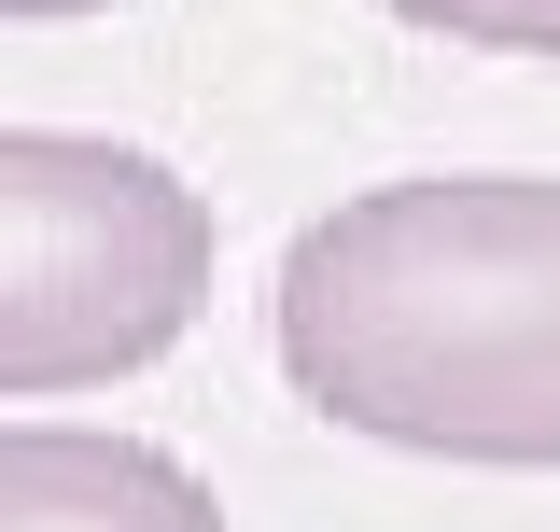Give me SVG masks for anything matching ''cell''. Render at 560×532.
<instances>
[{"label":"cell","instance_id":"cell-4","mask_svg":"<svg viewBox=\"0 0 560 532\" xmlns=\"http://www.w3.org/2000/svg\"><path fill=\"white\" fill-rule=\"evenodd\" d=\"M434 43H477V57H560V0H378Z\"/></svg>","mask_w":560,"mask_h":532},{"label":"cell","instance_id":"cell-1","mask_svg":"<svg viewBox=\"0 0 560 532\" xmlns=\"http://www.w3.org/2000/svg\"><path fill=\"white\" fill-rule=\"evenodd\" d=\"M280 379L420 463H560V183L420 169L280 253Z\"/></svg>","mask_w":560,"mask_h":532},{"label":"cell","instance_id":"cell-3","mask_svg":"<svg viewBox=\"0 0 560 532\" xmlns=\"http://www.w3.org/2000/svg\"><path fill=\"white\" fill-rule=\"evenodd\" d=\"M0 532H238L183 449L98 420H0Z\"/></svg>","mask_w":560,"mask_h":532},{"label":"cell","instance_id":"cell-2","mask_svg":"<svg viewBox=\"0 0 560 532\" xmlns=\"http://www.w3.org/2000/svg\"><path fill=\"white\" fill-rule=\"evenodd\" d=\"M210 197L98 127H0V393H113L210 309Z\"/></svg>","mask_w":560,"mask_h":532},{"label":"cell","instance_id":"cell-5","mask_svg":"<svg viewBox=\"0 0 560 532\" xmlns=\"http://www.w3.org/2000/svg\"><path fill=\"white\" fill-rule=\"evenodd\" d=\"M0 14H113V0H0Z\"/></svg>","mask_w":560,"mask_h":532}]
</instances>
